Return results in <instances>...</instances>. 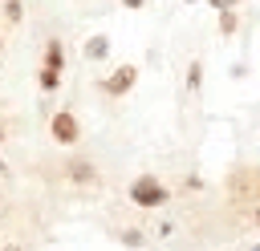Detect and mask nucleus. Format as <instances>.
<instances>
[{"instance_id": "18", "label": "nucleus", "mask_w": 260, "mask_h": 251, "mask_svg": "<svg viewBox=\"0 0 260 251\" xmlns=\"http://www.w3.org/2000/svg\"><path fill=\"white\" fill-rule=\"evenodd\" d=\"M0 49H4V40H0Z\"/></svg>"}, {"instance_id": "12", "label": "nucleus", "mask_w": 260, "mask_h": 251, "mask_svg": "<svg viewBox=\"0 0 260 251\" xmlns=\"http://www.w3.org/2000/svg\"><path fill=\"white\" fill-rule=\"evenodd\" d=\"M207 4H211V8H215V12H228V8H236V4H240V0H207Z\"/></svg>"}, {"instance_id": "6", "label": "nucleus", "mask_w": 260, "mask_h": 251, "mask_svg": "<svg viewBox=\"0 0 260 251\" xmlns=\"http://www.w3.org/2000/svg\"><path fill=\"white\" fill-rule=\"evenodd\" d=\"M41 69H53V73H61V69H65V45H61L57 36L45 45V65H41Z\"/></svg>"}, {"instance_id": "13", "label": "nucleus", "mask_w": 260, "mask_h": 251, "mask_svg": "<svg viewBox=\"0 0 260 251\" xmlns=\"http://www.w3.org/2000/svg\"><path fill=\"white\" fill-rule=\"evenodd\" d=\"M146 0H122V8H142Z\"/></svg>"}, {"instance_id": "3", "label": "nucleus", "mask_w": 260, "mask_h": 251, "mask_svg": "<svg viewBox=\"0 0 260 251\" xmlns=\"http://www.w3.org/2000/svg\"><path fill=\"white\" fill-rule=\"evenodd\" d=\"M134 85H138V65H118V69H114L98 89H106L110 97H126Z\"/></svg>"}, {"instance_id": "14", "label": "nucleus", "mask_w": 260, "mask_h": 251, "mask_svg": "<svg viewBox=\"0 0 260 251\" xmlns=\"http://www.w3.org/2000/svg\"><path fill=\"white\" fill-rule=\"evenodd\" d=\"M0 251H20V247H12V243H8V247H0Z\"/></svg>"}, {"instance_id": "16", "label": "nucleus", "mask_w": 260, "mask_h": 251, "mask_svg": "<svg viewBox=\"0 0 260 251\" xmlns=\"http://www.w3.org/2000/svg\"><path fill=\"white\" fill-rule=\"evenodd\" d=\"M0 142H4V126H0Z\"/></svg>"}, {"instance_id": "9", "label": "nucleus", "mask_w": 260, "mask_h": 251, "mask_svg": "<svg viewBox=\"0 0 260 251\" xmlns=\"http://www.w3.org/2000/svg\"><path fill=\"white\" fill-rule=\"evenodd\" d=\"M4 20H8V24H20V20H24V4H20V0H4Z\"/></svg>"}, {"instance_id": "10", "label": "nucleus", "mask_w": 260, "mask_h": 251, "mask_svg": "<svg viewBox=\"0 0 260 251\" xmlns=\"http://www.w3.org/2000/svg\"><path fill=\"white\" fill-rule=\"evenodd\" d=\"M199 85H203V65L191 61V65H187V89H199Z\"/></svg>"}, {"instance_id": "17", "label": "nucleus", "mask_w": 260, "mask_h": 251, "mask_svg": "<svg viewBox=\"0 0 260 251\" xmlns=\"http://www.w3.org/2000/svg\"><path fill=\"white\" fill-rule=\"evenodd\" d=\"M183 4H199V0H183Z\"/></svg>"}, {"instance_id": "4", "label": "nucleus", "mask_w": 260, "mask_h": 251, "mask_svg": "<svg viewBox=\"0 0 260 251\" xmlns=\"http://www.w3.org/2000/svg\"><path fill=\"white\" fill-rule=\"evenodd\" d=\"M69 178H73L77 186H93V182H98V170H93V162H85V158H69Z\"/></svg>"}, {"instance_id": "19", "label": "nucleus", "mask_w": 260, "mask_h": 251, "mask_svg": "<svg viewBox=\"0 0 260 251\" xmlns=\"http://www.w3.org/2000/svg\"><path fill=\"white\" fill-rule=\"evenodd\" d=\"M256 251H260V247H256Z\"/></svg>"}, {"instance_id": "15", "label": "nucleus", "mask_w": 260, "mask_h": 251, "mask_svg": "<svg viewBox=\"0 0 260 251\" xmlns=\"http://www.w3.org/2000/svg\"><path fill=\"white\" fill-rule=\"evenodd\" d=\"M256 227H260V211H256Z\"/></svg>"}, {"instance_id": "8", "label": "nucleus", "mask_w": 260, "mask_h": 251, "mask_svg": "<svg viewBox=\"0 0 260 251\" xmlns=\"http://www.w3.org/2000/svg\"><path fill=\"white\" fill-rule=\"evenodd\" d=\"M236 28H240V20H236V8L219 12V36H236Z\"/></svg>"}, {"instance_id": "7", "label": "nucleus", "mask_w": 260, "mask_h": 251, "mask_svg": "<svg viewBox=\"0 0 260 251\" xmlns=\"http://www.w3.org/2000/svg\"><path fill=\"white\" fill-rule=\"evenodd\" d=\"M37 85H41L45 93H57V89H61V73H53V69H41V73H37Z\"/></svg>"}, {"instance_id": "1", "label": "nucleus", "mask_w": 260, "mask_h": 251, "mask_svg": "<svg viewBox=\"0 0 260 251\" xmlns=\"http://www.w3.org/2000/svg\"><path fill=\"white\" fill-rule=\"evenodd\" d=\"M167 198H171V190H167L154 174H138V178L130 182V202L142 206V211H158V206H167Z\"/></svg>"}, {"instance_id": "11", "label": "nucleus", "mask_w": 260, "mask_h": 251, "mask_svg": "<svg viewBox=\"0 0 260 251\" xmlns=\"http://www.w3.org/2000/svg\"><path fill=\"white\" fill-rule=\"evenodd\" d=\"M122 243H126V247H142L146 239H142V231H122Z\"/></svg>"}, {"instance_id": "2", "label": "nucleus", "mask_w": 260, "mask_h": 251, "mask_svg": "<svg viewBox=\"0 0 260 251\" xmlns=\"http://www.w3.org/2000/svg\"><path fill=\"white\" fill-rule=\"evenodd\" d=\"M49 134H53L57 146H77V138H81V121H77V113L57 109V113L49 117Z\"/></svg>"}, {"instance_id": "5", "label": "nucleus", "mask_w": 260, "mask_h": 251, "mask_svg": "<svg viewBox=\"0 0 260 251\" xmlns=\"http://www.w3.org/2000/svg\"><path fill=\"white\" fill-rule=\"evenodd\" d=\"M81 53H85V61H106V57H110V36H106V32H93Z\"/></svg>"}]
</instances>
